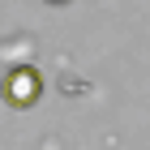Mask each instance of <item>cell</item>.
<instances>
[{
	"label": "cell",
	"instance_id": "1",
	"mask_svg": "<svg viewBox=\"0 0 150 150\" xmlns=\"http://www.w3.org/2000/svg\"><path fill=\"white\" fill-rule=\"evenodd\" d=\"M35 99H39V73L30 69V64L13 69L9 77H4V103L9 107H30Z\"/></svg>",
	"mask_w": 150,
	"mask_h": 150
}]
</instances>
